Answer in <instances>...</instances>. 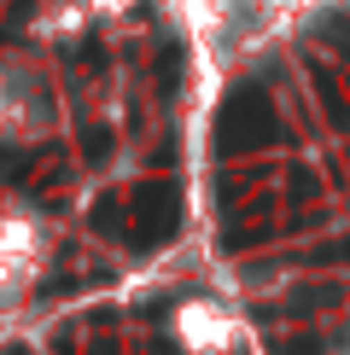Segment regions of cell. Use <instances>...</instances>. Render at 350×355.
Segmentation results:
<instances>
[{
	"label": "cell",
	"mask_w": 350,
	"mask_h": 355,
	"mask_svg": "<svg viewBox=\"0 0 350 355\" xmlns=\"http://www.w3.org/2000/svg\"><path fill=\"white\" fill-rule=\"evenodd\" d=\"M175 338H181L187 355H233L240 349V320L228 315L222 303H181L175 315Z\"/></svg>",
	"instance_id": "6da1fadb"
},
{
	"label": "cell",
	"mask_w": 350,
	"mask_h": 355,
	"mask_svg": "<svg viewBox=\"0 0 350 355\" xmlns=\"http://www.w3.org/2000/svg\"><path fill=\"white\" fill-rule=\"evenodd\" d=\"M41 262V227L24 216H0V286H24Z\"/></svg>",
	"instance_id": "7a4b0ae2"
}]
</instances>
